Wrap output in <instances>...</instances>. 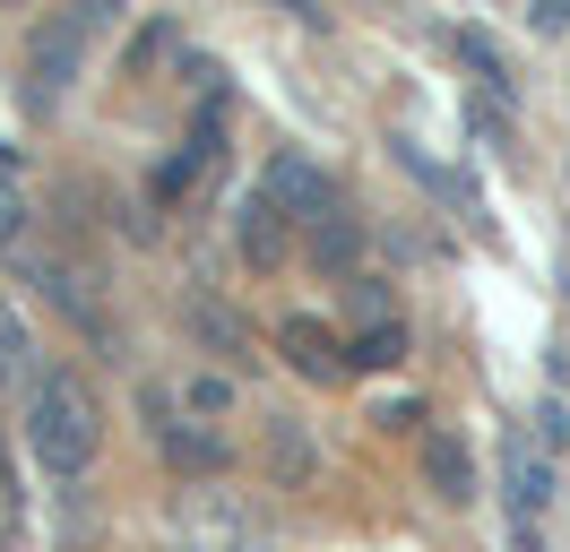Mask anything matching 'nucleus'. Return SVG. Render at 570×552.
Wrapping results in <instances>:
<instances>
[{
    "label": "nucleus",
    "instance_id": "f257e3e1",
    "mask_svg": "<svg viewBox=\"0 0 570 552\" xmlns=\"http://www.w3.org/2000/svg\"><path fill=\"white\" fill-rule=\"evenodd\" d=\"M105 448V406L78 372H43L27 388V457H36L52 483H78Z\"/></svg>",
    "mask_w": 570,
    "mask_h": 552
},
{
    "label": "nucleus",
    "instance_id": "f03ea898",
    "mask_svg": "<svg viewBox=\"0 0 570 552\" xmlns=\"http://www.w3.org/2000/svg\"><path fill=\"white\" fill-rule=\"evenodd\" d=\"M553 448L535 441V423H510L501 432V492H510V544L535 552V526H544V510H553Z\"/></svg>",
    "mask_w": 570,
    "mask_h": 552
},
{
    "label": "nucleus",
    "instance_id": "7ed1b4c3",
    "mask_svg": "<svg viewBox=\"0 0 570 552\" xmlns=\"http://www.w3.org/2000/svg\"><path fill=\"white\" fill-rule=\"evenodd\" d=\"M105 27V9H70V18H52V27L36 34V52H27V96H36V112H52V103L70 96V78H78V61H87V34Z\"/></svg>",
    "mask_w": 570,
    "mask_h": 552
},
{
    "label": "nucleus",
    "instance_id": "20e7f679",
    "mask_svg": "<svg viewBox=\"0 0 570 552\" xmlns=\"http://www.w3.org/2000/svg\"><path fill=\"white\" fill-rule=\"evenodd\" d=\"M259 190L285 207V216H303V225H321V216H337L328 207V172L303 165V156H268V172H259Z\"/></svg>",
    "mask_w": 570,
    "mask_h": 552
},
{
    "label": "nucleus",
    "instance_id": "39448f33",
    "mask_svg": "<svg viewBox=\"0 0 570 552\" xmlns=\"http://www.w3.org/2000/svg\"><path fill=\"white\" fill-rule=\"evenodd\" d=\"M234 241H243L250 268H277L285 259V207L268 199V190H250V199L234 207Z\"/></svg>",
    "mask_w": 570,
    "mask_h": 552
},
{
    "label": "nucleus",
    "instance_id": "423d86ee",
    "mask_svg": "<svg viewBox=\"0 0 570 552\" xmlns=\"http://www.w3.org/2000/svg\"><path fill=\"white\" fill-rule=\"evenodd\" d=\"M277 345H285V363H294L303 379H337V372H346V345L328 337V328H312V319H285Z\"/></svg>",
    "mask_w": 570,
    "mask_h": 552
},
{
    "label": "nucleus",
    "instance_id": "0eeeda50",
    "mask_svg": "<svg viewBox=\"0 0 570 552\" xmlns=\"http://www.w3.org/2000/svg\"><path fill=\"white\" fill-rule=\"evenodd\" d=\"M424 475H432V492H441V501H475V466H466V441L459 432H432L424 441Z\"/></svg>",
    "mask_w": 570,
    "mask_h": 552
},
{
    "label": "nucleus",
    "instance_id": "6e6552de",
    "mask_svg": "<svg viewBox=\"0 0 570 552\" xmlns=\"http://www.w3.org/2000/svg\"><path fill=\"white\" fill-rule=\"evenodd\" d=\"M36 337H27V319L0 303V388H36Z\"/></svg>",
    "mask_w": 570,
    "mask_h": 552
},
{
    "label": "nucleus",
    "instance_id": "1a4fd4ad",
    "mask_svg": "<svg viewBox=\"0 0 570 552\" xmlns=\"http://www.w3.org/2000/svg\"><path fill=\"white\" fill-rule=\"evenodd\" d=\"M459 61L475 69V87H484V103H510V61L493 52V34H484V27H459Z\"/></svg>",
    "mask_w": 570,
    "mask_h": 552
},
{
    "label": "nucleus",
    "instance_id": "9d476101",
    "mask_svg": "<svg viewBox=\"0 0 570 552\" xmlns=\"http://www.w3.org/2000/svg\"><path fill=\"white\" fill-rule=\"evenodd\" d=\"M181 319H190V337L208 345L216 363H250V337H243V328H234V319H225V310H216V303H190V310H181Z\"/></svg>",
    "mask_w": 570,
    "mask_h": 552
},
{
    "label": "nucleus",
    "instance_id": "9b49d317",
    "mask_svg": "<svg viewBox=\"0 0 570 552\" xmlns=\"http://www.w3.org/2000/svg\"><path fill=\"white\" fill-rule=\"evenodd\" d=\"M312 259L346 276L363 259V225H355V216H321V225H312Z\"/></svg>",
    "mask_w": 570,
    "mask_h": 552
},
{
    "label": "nucleus",
    "instance_id": "f8f14e48",
    "mask_svg": "<svg viewBox=\"0 0 570 552\" xmlns=\"http://www.w3.org/2000/svg\"><path fill=\"white\" fill-rule=\"evenodd\" d=\"M397 354H406V328H397V319H390V328H363V337L346 345V363H355V372H390Z\"/></svg>",
    "mask_w": 570,
    "mask_h": 552
},
{
    "label": "nucleus",
    "instance_id": "ddd939ff",
    "mask_svg": "<svg viewBox=\"0 0 570 552\" xmlns=\"http://www.w3.org/2000/svg\"><path fill=\"white\" fill-rule=\"evenodd\" d=\"M36 285H52V303L70 310L78 328H105V319H96V303H87V285H78V276H70V268H36Z\"/></svg>",
    "mask_w": 570,
    "mask_h": 552
},
{
    "label": "nucleus",
    "instance_id": "4468645a",
    "mask_svg": "<svg viewBox=\"0 0 570 552\" xmlns=\"http://www.w3.org/2000/svg\"><path fill=\"white\" fill-rule=\"evenodd\" d=\"M528 423H535V441L553 448V466H562V457H570V397H562V388H553V397H544V406H535Z\"/></svg>",
    "mask_w": 570,
    "mask_h": 552
},
{
    "label": "nucleus",
    "instance_id": "2eb2a0df",
    "mask_svg": "<svg viewBox=\"0 0 570 552\" xmlns=\"http://www.w3.org/2000/svg\"><path fill=\"white\" fill-rule=\"evenodd\" d=\"M165 457H174V466H199V475H216V466H225V448L199 441V432H165Z\"/></svg>",
    "mask_w": 570,
    "mask_h": 552
},
{
    "label": "nucleus",
    "instance_id": "dca6fc26",
    "mask_svg": "<svg viewBox=\"0 0 570 552\" xmlns=\"http://www.w3.org/2000/svg\"><path fill=\"white\" fill-rule=\"evenodd\" d=\"M181 406H190V414H225V406H234V388H225L216 372H190V379H181Z\"/></svg>",
    "mask_w": 570,
    "mask_h": 552
},
{
    "label": "nucleus",
    "instance_id": "f3484780",
    "mask_svg": "<svg viewBox=\"0 0 570 552\" xmlns=\"http://www.w3.org/2000/svg\"><path fill=\"white\" fill-rule=\"evenodd\" d=\"M18 225H27V190H18V172L0 165V241H18Z\"/></svg>",
    "mask_w": 570,
    "mask_h": 552
},
{
    "label": "nucleus",
    "instance_id": "a211bd4d",
    "mask_svg": "<svg viewBox=\"0 0 570 552\" xmlns=\"http://www.w3.org/2000/svg\"><path fill=\"white\" fill-rule=\"evenodd\" d=\"M528 18H535V27H544V34H570V0H535Z\"/></svg>",
    "mask_w": 570,
    "mask_h": 552
},
{
    "label": "nucleus",
    "instance_id": "6ab92c4d",
    "mask_svg": "<svg viewBox=\"0 0 570 552\" xmlns=\"http://www.w3.org/2000/svg\"><path fill=\"white\" fill-rule=\"evenodd\" d=\"M165 43H174V27H147L139 43H130V69H147V61H156V52H165Z\"/></svg>",
    "mask_w": 570,
    "mask_h": 552
}]
</instances>
